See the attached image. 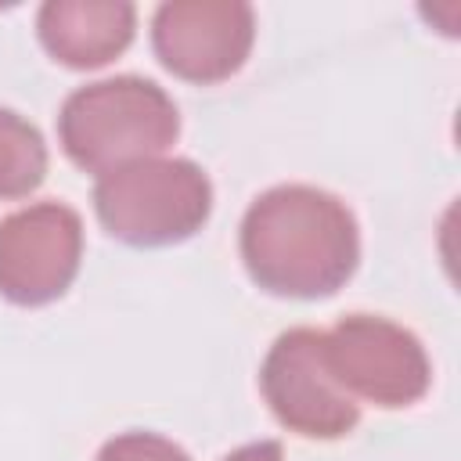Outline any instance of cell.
I'll list each match as a JSON object with an SVG mask.
<instances>
[{
  "label": "cell",
  "instance_id": "cell-3",
  "mask_svg": "<svg viewBox=\"0 0 461 461\" xmlns=\"http://www.w3.org/2000/svg\"><path fill=\"white\" fill-rule=\"evenodd\" d=\"M101 227L137 249L176 245L198 234L212 212V184L191 158H140L101 173L94 184Z\"/></svg>",
  "mask_w": 461,
  "mask_h": 461
},
{
  "label": "cell",
  "instance_id": "cell-9",
  "mask_svg": "<svg viewBox=\"0 0 461 461\" xmlns=\"http://www.w3.org/2000/svg\"><path fill=\"white\" fill-rule=\"evenodd\" d=\"M43 176H47L43 133L14 108H0V202L25 198L43 184Z\"/></svg>",
  "mask_w": 461,
  "mask_h": 461
},
{
  "label": "cell",
  "instance_id": "cell-5",
  "mask_svg": "<svg viewBox=\"0 0 461 461\" xmlns=\"http://www.w3.org/2000/svg\"><path fill=\"white\" fill-rule=\"evenodd\" d=\"M259 389L274 418L306 439H339L360 421V403L335 382L317 328H288L274 339L259 367Z\"/></svg>",
  "mask_w": 461,
  "mask_h": 461
},
{
  "label": "cell",
  "instance_id": "cell-4",
  "mask_svg": "<svg viewBox=\"0 0 461 461\" xmlns=\"http://www.w3.org/2000/svg\"><path fill=\"white\" fill-rule=\"evenodd\" d=\"M324 357L335 382L375 407L396 411L418 403L432 385V364L421 339L375 313H349L324 331Z\"/></svg>",
  "mask_w": 461,
  "mask_h": 461
},
{
  "label": "cell",
  "instance_id": "cell-2",
  "mask_svg": "<svg viewBox=\"0 0 461 461\" xmlns=\"http://www.w3.org/2000/svg\"><path fill=\"white\" fill-rule=\"evenodd\" d=\"M176 133L180 112L173 97L144 76L86 83L72 90L58 112V137L65 155L97 176L162 155Z\"/></svg>",
  "mask_w": 461,
  "mask_h": 461
},
{
  "label": "cell",
  "instance_id": "cell-8",
  "mask_svg": "<svg viewBox=\"0 0 461 461\" xmlns=\"http://www.w3.org/2000/svg\"><path fill=\"white\" fill-rule=\"evenodd\" d=\"M137 29L130 0H47L36 14L43 50L68 68H101L119 58Z\"/></svg>",
  "mask_w": 461,
  "mask_h": 461
},
{
  "label": "cell",
  "instance_id": "cell-7",
  "mask_svg": "<svg viewBox=\"0 0 461 461\" xmlns=\"http://www.w3.org/2000/svg\"><path fill=\"white\" fill-rule=\"evenodd\" d=\"M256 40V11L245 0H166L151 18L158 61L187 83L230 79Z\"/></svg>",
  "mask_w": 461,
  "mask_h": 461
},
{
  "label": "cell",
  "instance_id": "cell-6",
  "mask_svg": "<svg viewBox=\"0 0 461 461\" xmlns=\"http://www.w3.org/2000/svg\"><path fill=\"white\" fill-rule=\"evenodd\" d=\"M83 259V220L65 202H32L0 220V295L43 306L68 292Z\"/></svg>",
  "mask_w": 461,
  "mask_h": 461
},
{
  "label": "cell",
  "instance_id": "cell-11",
  "mask_svg": "<svg viewBox=\"0 0 461 461\" xmlns=\"http://www.w3.org/2000/svg\"><path fill=\"white\" fill-rule=\"evenodd\" d=\"M223 461H285V450L277 439H256V443H245L238 450H230Z\"/></svg>",
  "mask_w": 461,
  "mask_h": 461
},
{
  "label": "cell",
  "instance_id": "cell-10",
  "mask_svg": "<svg viewBox=\"0 0 461 461\" xmlns=\"http://www.w3.org/2000/svg\"><path fill=\"white\" fill-rule=\"evenodd\" d=\"M97 461H191L184 447H176L173 439L158 436V432H144V429H130L112 436L101 450Z\"/></svg>",
  "mask_w": 461,
  "mask_h": 461
},
{
  "label": "cell",
  "instance_id": "cell-1",
  "mask_svg": "<svg viewBox=\"0 0 461 461\" xmlns=\"http://www.w3.org/2000/svg\"><path fill=\"white\" fill-rule=\"evenodd\" d=\"M241 263L249 277L281 299H324L360 263V227L342 198L313 184L263 191L241 220Z\"/></svg>",
  "mask_w": 461,
  "mask_h": 461
}]
</instances>
